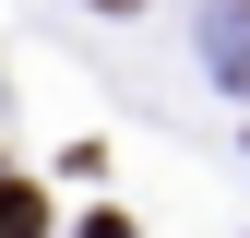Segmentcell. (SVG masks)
<instances>
[{"instance_id": "1", "label": "cell", "mask_w": 250, "mask_h": 238, "mask_svg": "<svg viewBox=\"0 0 250 238\" xmlns=\"http://www.w3.org/2000/svg\"><path fill=\"white\" fill-rule=\"evenodd\" d=\"M36 226H48V202L24 191V178H0V238H36Z\"/></svg>"}, {"instance_id": "2", "label": "cell", "mask_w": 250, "mask_h": 238, "mask_svg": "<svg viewBox=\"0 0 250 238\" xmlns=\"http://www.w3.org/2000/svg\"><path fill=\"white\" fill-rule=\"evenodd\" d=\"M107 12H131V0H107Z\"/></svg>"}]
</instances>
